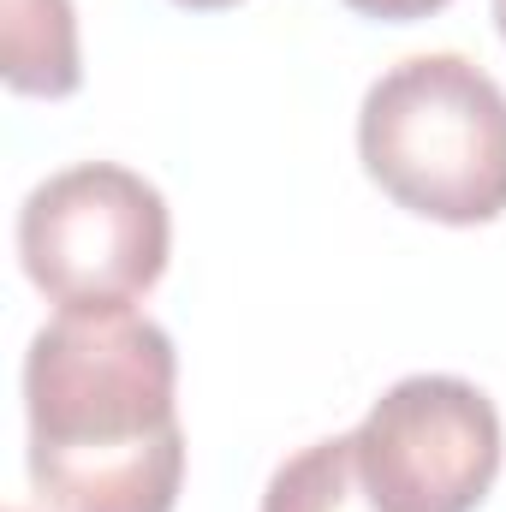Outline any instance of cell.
Returning a JSON list of instances; mask_svg holds the SVG:
<instances>
[{
    "label": "cell",
    "instance_id": "cell-4",
    "mask_svg": "<svg viewBox=\"0 0 506 512\" xmlns=\"http://www.w3.org/2000/svg\"><path fill=\"white\" fill-rule=\"evenodd\" d=\"M352 435L387 512H477L501 477V411L459 376L393 382Z\"/></svg>",
    "mask_w": 506,
    "mask_h": 512
},
{
    "label": "cell",
    "instance_id": "cell-7",
    "mask_svg": "<svg viewBox=\"0 0 506 512\" xmlns=\"http://www.w3.org/2000/svg\"><path fill=\"white\" fill-rule=\"evenodd\" d=\"M346 6L364 12V18H381V24H417V18H429L453 0H346Z\"/></svg>",
    "mask_w": 506,
    "mask_h": 512
},
{
    "label": "cell",
    "instance_id": "cell-5",
    "mask_svg": "<svg viewBox=\"0 0 506 512\" xmlns=\"http://www.w3.org/2000/svg\"><path fill=\"white\" fill-rule=\"evenodd\" d=\"M0 78L18 96H72L84 84L72 0H0Z\"/></svg>",
    "mask_w": 506,
    "mask_h": 512
},
{
    "label": "cell",
    "instance_id": "cell-2",
    "mask_svg": "<svg viewBox=\"0 0 506 512\" xmlns=\"http://www.w3.org/2000/svg\"><path fill=\"white\" fill-rule=\"evenodd\" d=\"M358 155L399 209L483 227L506 215V90L465 54H411L370 84Z\"/></svg>",
    "mask_w": 506,
    "mask_h": 512
},
{
    "label": "cell",
    "instance_id": "cell-3",
    "mask_svg": "<svg viewBox=\"0 0 506 512\" xmlns=\"http://www.w3.org/2000/svg\"><path fill=\"white\" fill-rule=\"evenodd\" d=\"M173 245L161 191L120 161H84L42 179L18 209V262L60 310H126Z\"/></svg>",
    "mask_w": 506,
    "mask_h": 512
},
{
    "label": "cell",
    "instance_id": "cell-6",
    "mask_svg": "<svg viewBox=\"0 0 506 512\" xmlns=\"http://www.w3.org/2000/svg\"><path fill=\"white\" fill-rule=\"evenodd\" d=\"M262 512H387L364 477L358 459V435H328L310 441L304 453H292L268 489H262Z\"/></svg>",
    "mask_w": 506,
    "mask_h": 512
},
{
    "label": "cell",
    "instance_id": "cell-8",
    "mask_svg": "<svg viewBox=\"0 0 506 512\" xmlns=\"http://www.w3.org/2000/svg\"><path fill=\"white\" fill-rule=\"evenodd\" d=\"M173 6H185V12H227V6H239V0H173Z\"/></svg>",
    "mask_w": 506,
    "mask_h": 512
},
{
    "label": "cell",
    "instance_id": "cell-1",
    "mask_svg": "<svg viewBox=\"0 0 506 512\" xmlns=\"http://www.w3.org/2000/svg\"><path fill=\"white\" fill-rule=\"evenodd\" d=\"M179 352L137 310H60L24 352L30 489L48 512H173Z\"/></svg>",
    "mask_w": 506,
    "mask_h": 512
},
{
    "label": "cell",
    "instance_id": "cell-9",
    "mask_svg": "<svg viewBox=\"0 0 506 512\" xmlns=\"http://www.w3.org/2000/svg\"><path fill=\"white\" fill-rule=\"evenodd\" d=\"M495 24H501V36H506V0H495Z\"/></svg>",
    "mask_w": 506,
    "mask_h": 512
}]
</instances>
